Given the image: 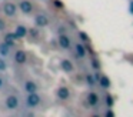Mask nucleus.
<instances>
[{"mask_svg":"<svg viewBox=\"0 0 133 117\" xmlns=\"http://www.w3.org/2000/svg\"><path fill=\"white\" fill-rule=\"evenodd\" d=\"M39 103H40L39 94H36L35 91H30L29 96H27V106H29V107H37Z\"/></svg>","mask_w":133,"mask_h":117,"instance_id":"f257e3e1","label":"nucleus"},{"mask_svg":"<svg viewBox=\"0 0 133 117\" xmlns=\"http://www.w3.org/2000/svg\"><path fill=\"white\" fill-rule=\"evenodd\" d=\"M6 107L10 110H16L19 107V99L16 96H9L6 99Z\"/></svg>","mask_w":133,"mask_h":117,"instance_id":"f03ea898","label":"nucleus"},{"mask_svg":"<svg viewBox=\"0 0 133 117\" xmlns=\"http://www.w3.org/2000/svg\"><path fill=\"white\" fill-rule=\"evenodd\" d=\"M15 60H16V63H19V64H23V63H26V60H27L26 51L17 50V51H16V54H15Z\"/></svg>","mask_w":133,"mask_h":117,"instance_id":"7ed1b4c3","label":"nucleus"},{"mask_svg":"<svg viewBox=\"0 0 133 117\" xmlns=\"http://www.w3.org/2000/svg\"><path fill=\"white\" fill-rule=\"evenodd\" d=\"M3 10H4V14L12 17L16 14V6L13 4V3H6V4L3 6Z\"/></svg>","mask_w":133,"mask_h":117,"instance_id":"20e7f679","label":"nucleus"},{"mask_svg":"<svg viewBox=\"0 0 133 117\" xmlns=\"http://www.w3.org/2000/svg\"><path fill=\"white\" fill-rule=\"evenodd\" d=\"M13 34H15V39H22V37H26L27 30H26V27H23V26H17Z\"/></svg>","mask_w":133,"mask_h":117,"instance_id":"39448f33","label":"nucleus"},{"mask_svg":"<svg viewBox=\"0 0 133 117\" xmlns=\"http://www.w3.org/2000/svg\"><path fill=\"white\" fill-rule=\"evenodd\" d=\"M36 24L40 26V27H44V26L49 24V19H47L44 14H37V16H36Z\"/></svg>","mask_w":133,"mask_h":117,"instance_id":"423d86ee","label":"nucleus"},{"mask_svg":"<svg viewBox=\"0 0 133 117\" xmlns=\"http://www.w3.org/2000/svg\"><path fill=\"white\" fill-rule=\"evenodd\" d=\"M60 67L63 68L64 71H67V73L73 71V64H72V61H70V60H67V59H63L60 61Z\"/></svg>","mask_w":133,"mask_h":117,"instance_id":"0eeeda50","label":"nucleus"},{"mask_svg":"<svg viewBox=\"0 0 133 117\" xmlns=\"http://www.w3.org/2000/svg\"><path fill=\"white\" fill-rule=\"evenodd\" d=\"M59 44H60L62 49H69V47H70V40H69V37L64 36V34L59 36Z\"/></svg>","mask_w":133,"mask_h":117,"instance_id":"6e6552de","label":"nucleus"},{"mask_svg":"<svg viewBox=\"0 0 133 117\" xmlns=\"http://www.w3.org/2000/svg\"><path fill=\"white\" fill-rule=\"evenodd\" d=\"M20 9H22V11L23 13H30V11L33 10V6H32V3L30 2H27V0H23V2H20Z\"/></svg>","mask_w":133,"mask_h":117,"instance_id":"1a4fd4ad","label":"nucleus"},{"mask_svg":"<svg viewBox=\"0 0 133 117\" xmlns=\"http://www.w3.org/2000/svg\"><path fill=\"white\" fill-rule=\"evenodd\" d=\"M69 94H70V91H69V88H67V87H60L57 90V97L60 100H66L67 97H69Z\"/></svg>","mask_w":133,"mask_h":117,"instance_id":"9d476101","label":"nucleus"},{"mask_svg":"<svg viewBox=\"0 0 133 117\" xmlns=\"http://www.w3.org/2000/svg\"><path fill=\"white\" fill-rule=\"evenodd\" d=\"M87 101H89L90 106H96L99 101V96L96 93H89V96H87Z\"/></svg>","mask_w":133,"mask_h":117,"instance_id":"9b49d317","label":"nucleus"},{"mask_svg":"<svg viewBox=\"0 0 133 117\" xmlns=\"http://www.w3.org/2000/svg\"><path fill=\"white\" fill-rule=\"evenodd\" d=\"M24 88H26V91H29V93L30 91H35L36 90V84L33 81H27L26 84H24Z\"/></svg>","mask_w":133,"mask_h":117,"instance_id":"f8f14e48","label":"nucleus"},{"mask_svg":"<svg viewBox=\"0 0 133 117\" xmlns=\"http://www.w3.org/2000/svg\"><path fill=\"white\" fill-rule=\"evenodd\" d=\"M76 51H77V56H80V57H83L84 54H86V50H84V47L82 44L76 46Z\"/></svg>","mask_w":133,"mask_h":117,"instance_id":"ddd939ff","label":"nucleus"},{"mask_svg":"<svg viewBox=\"0 0 133 117\" xmlns=\"http://www.w3.org/2000/svg\"><path fill=\"white\" fill-rule=\"evenodd\" d=\"M100 84H102V87H104V88H107V87H109V86H110V80L109 79H107V77H102V79H100Z\"/></svg>","mask_w":133,"mask_h":117,"instance_id":"4468645a","label":"nucleus"},{"mask_svg":"<svg viewBox=\"0 0 133 117\" xmlns=\"http://www.w3.org/2000/svg\"><path fill=\"white\" fill-rule=\"evenodd\" d=\"M7 53H9V47H7V44H0V54L6 56Z\"/></svg>","mask_w":133,"mask_h":117,"instance_id":"2eb2a0df","label":"nucleus"},{"mask_svg":"<svg viewBox=\"0 0 133 117\" xmlns=\"http://www.w3.org/2000/svg\"><path fill=\"white\" fill-rule=\"evenodd\" d=\"M13 40H15V34H7L6 36V43L7 44H12Z\"/></svg>","mask_w":133,"mask_h":117,"instance_id":"dca6fc26","label":"nucleus"},{"mask_svg":"<svg viewBox=\"0 0 133 117\" xmlns=\"http://www.w3.org/2000/svg\"><path fill=\"white\" fill-rule=\"evenodd\" d=\"M79 36H80V39H82V40H84V42H87V40H89V37H87V34H86V33H83V31H82V33L79 34Z\"/></svg>","mask_w":133,"mask_h":117,"instance_id":"f3484780","label":"nucleus"},{"mask_svg":"<svg viewBox=\"0 0 133 117\" xmlns=\"http://www.w3.org/2000/svg\"><path fill=\"white\" fill-rule=\"evenodd\" d=\"M55 6H56V7H63V3H62L60 2V0H55Z\"/></svg>","mask_w":133,"mask_h":117,"instance_id":"a211bd4d","label":"nucleus"},{"mask_svg":"<svg viewBox=\"0 0 133 117\" xmlns=\"http://www.w3.org/2000/svg\"><path fill=\"white\" fill-rule=\"evenodd\" d=\"M87 81H89V84H95V80L92 76H87Z\"/></svg>","mask_w":133,"mask_h":117,"instance_id":"6ab92c4d","label":"nucleus"},{"mask_svg":"<svg viewBox=\"0 0 133 117\" xmlns=\"http://www.w3.org/2000/svg\"><path fill=\"white\" fill-rule=\"evenodd\" d=\"M92 64H93V67H99V63L96 61V60H93V61H92Z\"/></svg>","mask_w":133,"mask_h":117,"instance_id":"aec40b11","label":"nucleus"},{"mask_svg":"<svg viewBox=\"0 0 133 117\" xmlns=\"http://www.w3.org/2000/svg\"><path fill=\"white\" fill-rule=\"evenodd\" d=\"M2 27H4V23L2 22V20H0V29H2Z\"/></svg>","mask_w":133,"mask_h":117,"instance_id":"412c9836","label":"nucleus"},{"mask_svg":"<svg viewBox=\"0 0 133 117\" xmlns=\"http://www.w3.org/2000/svg\"><path fill=\"white\" fill-rule=\"evenodd\" d=\"M130 11L133 13V2H132V4H130Z\"/></svg>","mask_w":133,"mask_h":117,"instance_id":"4be33fe9","label":"nucleus"},{"mask_svg":"<svg viewBox=\"0 0 133 117\" xmlns=\"http://www.w3.org/2000/svg\"><path fill=\"white\" fill-rule=\"evenodd\" d=\"M2 84H3V80L0 79V87H2Z\"/></svg>","mask_w":133,"mask_h":117,"instance_id":"5701e85b","label":"nucleus"}]
</instances>
